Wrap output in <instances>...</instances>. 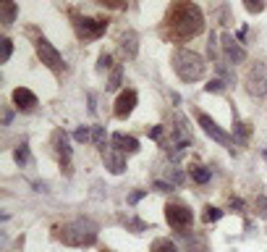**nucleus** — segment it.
Listing matches in <instances>:
<instances>
[{
  "label": "nucleus",
  "instance_id": "f704fd0d",
  "mask_svg": "<svg viewBox=\"0 0 267 252\" xmlns=\"http://www.w3.org/2000/svg\"><path fill=\"white\" fill-rule=\"evenodd\" d=\"M152 189H155V192H170V189H173V184H170V181H155Z\"/></svg>",
  "mask_w": 267,
  "mask_h": 252
},
{
  "label": "nucleus",
  "instance_id": "9d476101",
  "mask_svg": "<svg viewBox=\"0 0 267 252\" xmlns=\"http://www.w3.org/2000/svg\"><path fill=\"white\" fill-rule=\"evenodd\" d=\"M102 158H105V168L110 174H123L126 171V153L115 150V147H102Z\"/></svg>",
  "mask_w": 267,
  "mask_h": 252
},
{
  "label": "nucleus",
  "instance_id": "c85d7f7f",
  "mask_svg": "<svg viewBox=\"0 0 267 252\" xmlns=\"http://www.w3.org/2000/svg\"><path fill=\"white\" fill-rule=\"evenodd\" d=\"M165 176L170 179V184H183V174L178 168H165Z\"/></svg>",
  "mask_w": 267,
  "mask_h": 252
},
{
  "label": "nucleus",
  "instance_id": "e433bc0d",
  "mask_svg": "<svg viewBox=\"0 0 267 252\" xmlns=\"http://www.w3.org/2000/svg\"><path fill=\"white\" fill-rule=\"evenodd\" d=\"M34 192H50L48 181H34Z\"/></svg>",
  "mask_w": 267,
  "mask_h": 252
},
{
  "label": "nucleus",
  "instance_id": "5701e85b",
  "mask_svg": "<svg viewBox=\"0 0 267 252\" xmlns=\"http://www.w3.org/2000/svg\"><path fill=\"white\" fill-rule=\"evenodd\" d=\"M121 79H123V68L115 66L113 74H110V82H108V89H118L121 87Z\"/></svg>",
  "mask_w": 267,
  "mask_h": 252
},
{
  "label": "nucleus",
  "instance_id": "393cba45",
  "mask_svg": "<svg viewBox=\"0 0 267 252\" xmlns=\"http://www.w3.org/2000/svg\"><path fill=\"white\" fill-rule=\"evenodd\" d=\"M243 8H246L249 14H262V11H264V0H243Z\"/></svg>",
  "mask_w": 267,
  "mask_h": 252
},
{
  "label": "nucleus",
  "instance_id": "0eeeda50",
  "mask_svg": "<svg viewBox=\"0 0 267 252\" xmlns=\"http://www.w3.org/2000/svg\"><path fill=\"white\" fill-rule=\"evenodd\" d=\"M34 48H37V55L42 58V63L48 66V68H53V71H61V68H63L61 53H58L45 37H37V40H34Z\"/></svg>",
  "mask_w": 267,
  "mask_h": 252
},
{
  "label": "nucleus",
  "instance_id": "7c9ffc66",
  "mask_svg": "<svg viewBox=\"0 0 267 252\" xmlns=\"http://www.w3.org/2000/svg\"><path fill=\"white\" fill-rule=\"evenodd\" d=\"M254 208H257V213L262 215V218H267V197L264 194H259V197L254 200Z\"/></svg>",
  "mask_w": 267,
  "mask_h": 252
},
{
  "label": "nucleus",
  "instance_id": "2eb2a0df",
  "mask_svg": "<svg viewBox=\"0 0 267 252\" xmlns=\"http://www.w3.org/2000/svg\"><path fill=\"white\" fill-rule=\"evenodd\" d=\"M53 147H55V153L61 155L63 160L71 158V147H68V134L63 129H55L53 132Z\"/></svg>",
  "mask_w": 267,
  "mask_h": 252
},
{
  "label": "nucleus",
  "instance_id": "6ab92c4d",
  "mask_svg": "<svg viewBox=\"0 0 267 252\" xmlns=\"http://www.w3.org/2000/svg\"><path fill=\"white\" fill-rule=\"evenodd\" d=\"M14 160L19 166H29V160H32V155H29V147L27 145H19L16 150H14Z\"/></svg>",
  "mask_w": 267,
  "mask_h": 252
},
{
  "label": "nucleus",
  "instance_id": "2f4dec72",
  "mask_svg": "<svg viewBox=\"0 0 267 252\" xmlns=\"http://www.w3.org/2000/svg\"><path fill=\"white\" fill-rule=\"evenodd\" d=\"M110 66H113L110 53H102V55H100V61H97V68H100V71H105V68H110Z\"/></svg>",
  "mask_w": 267,
  "mask_h": 252
},
{
  "label": "nucleus",
  "instance_id": "a211bd4d",
  "mask_svg": "<svg viewBox=\"0 0 267 252\" xmlns=\"http://www.w3.org/2000/svg\"><path fill=\"white\" fill-rule=\"evenodd\" d=\"M210 168H204V166H194L191 168V179L196 181V184H207V181H210Z\"/></svg>",
  "mask_w": 267,
  "mask_h": 252
},
{
  "label": "nucleus",
  "instance_id": "9b49d317",
  "mask_svg": "<svg viewBox=\"0 0 267 252\" xmlns=\"http://www.w3.org/2000/svg\"><path fill=\"white\" fill-rule=\"evenodd\" d=\"M118 48H121V55H123L126 61H134L136 53H139V37H136V32L126 29L121 37H118Z\"/></svg>",
  "mask_w": 267,
  "mask_h": 252
},
{
  "label": "nucleus",
  "instance_id": "b1692460",
  "mask_svg": "<svg viewBox=\"0 0 267 252\" xmlns=\"http://www.w3.org/2000/svg\"><path fill=\"white\" fill-rule=\"evenodd\" d=\"M204 223H215V221H220L223 218V210H217V208H204Z\"/></svg>",
  "mask_w": 267,
  "mask_h": 252
},
{
  "label": "nucleus",
  "instance_id": "4c0bfd02",
  "mask_svg": "<svg viewBox=\"0 0 267 252\" xmlns=\"http://www.w3.org/2000/svg\"><path fill=\"white\" fill-rule=\"evenodd\" d=\"M11 121H14V110H8V108H6V113H3V123L8 126Z\"/></svg>",
  "mask_w": 267,
  "mask_h": 252
},
{
  "label": "nucleus",
  "instance_id": "20e7f679",
  "mask_svg": "<svg viewBox=\"0 0 267 252\" xmlns=\"http://www.w3.org/2000/svg\"><path fill=\"white\" fill-rule=\"evenodd\" d=\"M165 221H168L170 228H176V231H183V228H189V226H191L194 215H191V210L186 208V205L170 202V205H165Z\"/></svg>",
  "mask_w": 267,
  "mask_h": 252
},
{
  "label": "nucleus",
  "instance_id": "aec40b11",
  "mask_svg": "<svg viewBox=\"0 0 267 252\" xmlns=\"http://www.w3.org/2000/svg\"><path fill=\"white\" fill-rule=\"evenodd\" d=\"M149 252H178V249H176V244H173L170 239H155Z\"/></svg>",
  "mask_w": 267,
  "mask_h": 252
},
{
  "label": "nucleus",
  "instance_id": "dca6fc26",
  "mask_svg": "<svg viewBox=\"0 0 267 252\" xmlns=\"http://www.w3.org/2000/svg\"><path fill=\"white\" fill-rule=\"evenodd\" d=\"M16 16H19V8H16L14 0H0V21H3L6 27H11L16 21Z\"/></svg>",
  "mask_w": 267,
  "mask_h": 252
},
{
  "label": "nucleus",
  "instance_id": "7ed1b4c3",
  "mask_svg": "<svg viewBox=\"0 0 267 252\" xmlns=\"http://www.w3.org/2000/svg\"><path fill=\"white\" fill-rule=\"evenodd\" d=\"M61 242L68 247H92L97 242V226L89 218H76L61 228Z\"/></svg>",
  "mask_w": 267,
  "mask_h": 252
},
{
  "label": "nucleus",
  "instance_id": "4468645a",
  "mask_svg": "<svg viewBox=\"0 0 267 252\" xmlns=\"http://www.w3.org/2000/svg\"><path fill=\"white\" fill-rule=\"evenodd\" d=\"M110 140H113V147H115V150H121V153H136L139 150V140H136V137H131V134L115 132Z\"/></svg>",
  "mask_w": 267,
  "mask_h": 252
},
{
  "label": "nucleus",
  "instance_id": "6e6552de",
  "mask_svg": "<svg viewBox=\"0 0 267 252\" xmlns=\"http://www.w3.org/2000/svg\"><path fill=\"white\" fill-rule=\"evenodd\" d=\"M196 121H199V126H202V129H204L207 134H210V137H212L215 142H220V145H230V134L220 129V126H217L210 116H207V113H196Z\"/></svg>",
  "mask_w": 267,
  "mask_h": 252
},
{
  "label": "nucleus",
  "instance_id": "f3484780",
  "mask_svg": "<svg viewBox=\"0 0 267 252\" xmlns=\"http://www.w3.org/2000/svg\"><path fill=\"white\" fill-rule=\"evenodd\" d=\"M233 134H236V140L243 145L251 137V123H246V121H241V118H236V126H233Z\"/></svg>",
  "mask_w": 267,
  "mask_h": 252
},
{
  "label": "nucleus",
  "instance_id": "39448f33",
  "mask_svg": "<svg viewBox=\"0 0 267 252\" xmlns=\"http://www.w3.org/2000/svg\"><path fill=\"white\" fill-rule=\"evenodd\" d=\"M74 27H76L81 40H97V37L105 34L108 21L105 19H81V16H74Z\"/></svg>",
  "mask_w": 267,
  "mask_h": 252
},
{
  "label": "nucleus",
  "instance_id": "72a5a7b5",
  "mask_svg": "<svg viewBox=\"0 0 267 252\" xmlns=\"http://www.w3.org/2000/svg\"><path fill=\"white\" fill-rule=\"evenodd\" d=\"M147 197V189H139V192H131L129 194V205H136L139 200H144Z\"/></svg>",
  "mask_w": 267,
  "mask_h": 252
},
{
  "label": "nucleus",
  "instance_id": "1a4fd4ad",
  "mask_svg": "<svg viewBox=\"0 0 267 252\" xmlns=\"http://www.w3.org/2000/svg\"><path fill=\"white\" fill-rule=\"evenodd\" d=\"M136 100H139V95L134 92V89H126V92H121V95H118V100H115V108H113L115 118H126V116H131V110L136 108Z\"/></svg>",
  "mask_w": 267,
  "mask_h": 252
},
{
  "label": "nucleus",
  "instance_id": "412c9836",
  "mask_svg": "<svg viewBox=\"0 0 267 252\" xmlns=\"http://www.w3.org/2000/svg\"><path fill=\"white\" fill-rule=\"evenodd\" d=\"M105 129H102V126H92V142H95L97 147H100V150H102V147H105Z\"/></svg>",
  "mask_w": 267,
  "mask_h": 252
},
{
  "label": "nucleus",
  "instance_id": "58836bf2",
  "mask_svg": "<svg viewBox=\"0 0 267 252\" xmlns=\"http://www.w3.org/2000/svg\"><path fill=\"white\" fill-rule=\"evenodd\" d=\"M264 160H267V147H264Z\"/></svg>",
  "mask_w": 267,
  "mask_h": 252
},
{
  "label": "nucleus",
  "instance_id": "ddd939ff",
  "mask_svg": "<svg viewBox=\"0 0 267 252\" xmlns=\"http://www.w3.org/2000/svg\"><path fill=\"white\" fill-rule=\"evenodd\" d=\"M14 102L19 110H32V108H37V95L27 87H19V89H14Z\"/></svg>",
  "mask_w": 267,
  "mask_h": 252
},
{
  "label": "nucleus",
  "instance_id": "f257e3e1",
  "mask_svg": "<svg viewBox=\"0 0 267 252\" xmlns=\"http://www.w3.org/2000/svg\"><path fill=\"white\" fill-rule=\"evenodd\" d=\"M202 29H204V14L199 11V6L191 3V0H176L165 16V32L162 34L170 42H186L194 40Z\"/></svg>",
  "mask_w": 267,
  "mask_h": 252
},
{
  "label": "nucleus",
  "instance_id": "c9c22d12",
  "mask_svg": "<svg viewBox=\"0 0 267 252\" xmlns=\"http://www.w3.org/2000/svg\"><path fill=\"white\" fill-rule=\"evenodd\" d=\"M97 3H102V6H110V8H121L126 0H97Z\"/></svg>",
  "mask_w": 267,
  "mask_h": 252
},
{
  "label": "nucleus",
  "instance_id": "f03ea898",
  "mask_svg": "<svg viewBox=\"0 0 267 252\" xmlns=\"http://www.w3.org/2000/svg\"><path fill=\"white\" fill-rule=\"evenodd\" d=\"M173 71L178 74L181 82H199L207 71V63L202 61V55H196L189 48H178L173 53Z\"/></svg>",
  "mask_w": 267,
  "mask_h": 252
},
{
  "label": "nucleus",
  "instance_id": "bb28decb",
  "mask_svg": "<svg viewBox=\"0 0 267 252\" xmlns=\"http://www.w3.org/2000/svg\"><path fill=\"white\" fill-rule=\"evenodd\" d=\"M223 89H225V82H223V79H212V82L204 84V92H223Z\"/></svg>",
  "mask_w": 267,
  "mask_h": 252
},
{
  "label": "nucleus",
  "instance_id": "cd10ccee",
  "mask_svg": "<svg viewBox=\"0 0 267 252\" xmlns=\"http://www.w3.org/2000/svg\"><path fill=\"white\" fill-rule=\"evenodd\" d=\"M123 223H126V228H131V231H136V234L147 228V223H144V221H139V218H126Z\"/></svg>",
  "mask_w": 267,
  "mask_h": 252
},
{
  "label": "nucleus",
  "instance_id": "473e14b6",
  "mask_svg": "<svg viewBox=\"0 0 267 252\" xmlns=\"http://www.w3.org/2000/svg\"><path fill=\"white\" fill-rule=\"evenodd\" d=\"M162 134H165V126H152V129H149V140L162 142Z\"/></svg>",
  "mask_w": 267,
  "mask_h": 252
},
{
  "label": "nucleus",
  "instance_id": "423d86ee",
  "mask_svg": "<svg viewBox=\"0 0 267 252\" xmlns=\"http://www.w3.org/2000/svg\"><path fill=\"white\" fill-rule=\"evenodd\" d=\"M246 92L254 97H264L267 95V66L264 63H254L251 71L246 76Z\"/></svg>",
  "mask_w": 267,
  "mask_h": 252
},
{
  "label": "nucleus",
  "instance_id": "4be33fe9",
  "mask_svg": "<svg viewBox=\"0 0 267 252\" xmlns=\"http://www.w3.org/2000/svg\"><path fill=\"white\" fill-rule=\"evenodd\" d=\"M0 45H3V55H0V63H8L11 61V55H14V42H11L8 37L0 40Z\"/></svg>",
  "mask_w": 267,
  "mask_h": 252
},
{
  "label": "nucleus",
  "instance_id": "f8f14e48",
  "mask_svg": "<svg viewBox=\"0 0 267 252\" xmlns=\"http://www.w3.org/2000/svg\"><path fill=\"white\" fill-rule=\"evenodd\" d=\"M220 42H223V53H225V58H230V63H243L246 61V50H243L228 32L220 37Z\"/></svg>",
  "mask_w": 267,
  "mask_h": 252
},
{
  "label": "nucleus",
  "instance_id": "a878e982",
  "mask_svg": "<svg viewBox=\"0 0 267 252\" xmlns=\"http://www.w3.org/2000/svg\"><path fill=\"white\" fill-rule=\"evenodd\" d=\"M74 140L76 142H89L92 140V129H89V126H81V129L74 132Z\"/></svg>",
  "mask_w": 267,
  "mask_h": 252
},
{
  "label": "nucleus",
  "instance_id": "c756f323",
  "mask_svg": "<svg viewBox=\"0 0 267 252\" xmlns=\"http://www.w3.org/2000/svg\"><path fill=\"white\" fill-rule=\"evenodd\" d=\"M215 66H217V71H220V76H223V82H225V84H230V87H233V82H236V76H233V74H230V71H228V68H225L223 63H215Z\"/></svg>",
  "mask_w": 267,
  "mask_h": 252
}]
</instances>
